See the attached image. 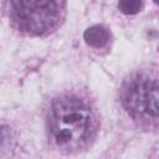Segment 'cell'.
I'll return each mask as SVG.
<instances>
[{
  "label": "cell",
  "mask_w": 159,
  "mask_h": 159,
  "mask_svg": "<svg viewBox=\"0 0 159 159\" xmlns=\"http://www.w3.org/2000/svg\"><path fill=\"white\" fill-rule=\"evenodd\" d=\"M98 122L88 101L76 94H65L51 104L48 132L52 143L67 153L78 152L96 137Z\"/></svg>",
  "instance_id": "6da1fadb"
},
{
  "label": "cell",
  "mask_w": 159,
  "mask_h": 159,
  "mask_svg": "<svg viewBox=\"0 0 159 159\" xmlns=\"http://www.w3.org/2000/svg\"><path fill=\"white\" fill-rule=\"evenodd\" d=\"M66 0H10L14 25L24 34L41 36L56 30L65 17Z\"/></svg>",
  "instance_id": "7a4b0ae2"
},
{
  "label": "cell",
  "mask_w": 159,
  "mask_h": 159,
  "mask_svg": "<svg viewBox=\"0 0 159 159\" xmlns=\"http://www.w3.org/2000/svg\"><path fill=\"white\" fill-rule=\"evenodd\" d=\"M158 89L155 72H137L122 86V103L134 119L155 123L158 120Z\"/></svg>",
  "instance_id": "3957f363"
},
{
  "label": "cell",
  "mask_w": 159,
  "mask_h": 159,
  "mask_svg": "<svg viewBox=\"0 0 159 159\" xmlns=\"http://www.w3.org/2000/svg\"><path fill=\"white\" fill-rule=\"evenodd\" d=\"M83 37H84L87 45H89L94 48H102L109 41V32L102 25H93L86 30Z\"/></svg>",
  "instance_id": "277c9868"
},
{
  "label": "cell",
  "mask_w": 159,
  "mask_h": 159,
  "mask_svg": "<svg viewBox=\"0 0 159 159\" xmlns=\"http://www.w3.org/2000/svg\"><path fill=\"white\" fill-rule=\"evenodd\" d=\"M143 0H119L118 7L125 15H135L143 9Z\"/></svg>",
  "instance_id": "5b68a950"
},
{
  "label": "cell",
  "mask_w": 159,
  "mask_h": 159,
  "mask_svg": "<svg viewBox=\"0 0 159 159\" xmlns=\"http://www.w3.org/2000/svg\"><path fill=\"white\" fill-rule=\"evenodd\" d=\"M10 145V132L5 127H0V150Z\"/></svg>",
  "instance_id": "8992f818"
},
{
  "label": "cell",
  "mask_w": 159,
  "mask_h": 159,
  "mask_svg": "<svg viewBox=\"0 0 159 159\" xmlns=\"http://www.w3.org/2000/svg\"><path fill=\"white\" fill-rule=\"evenodd\" d=\"M154 1H155V2H158V0H154Z\"/></svg>",
  "instance_id": "52a82bcc"
}]
</instances>
